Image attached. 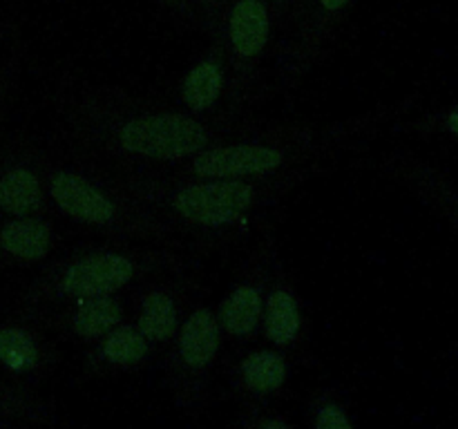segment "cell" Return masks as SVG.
Wrapping results in <instances>:
<instances>
[{
  "label": "cell",
  "mask_w": 458,
  "mask_h": 429,
  "mask_svg": "<svg viewBox=\"0 0 458 429\" xmlns=\"http://www.w3.org/2000/svg\"><path fill=\"white\" fill-rule=\"evenodd\" d=\"M58 143L114 170H173L244 121L199 119L173 101L74 72L54 88Z\"/></svg>",
  "instance_id": "cell-1"
},
{
  "label": "cell",
  "mask_w": 458,
  "mask_h": 429,
  "mask_svg": "<svg viewBox=\"0 0 458 429\" xmlns=\"http://www.w3.org/2000/svg\"><path fill=\"white\" fill-rule=\"evenodd\" d=\"M114 170V168H112ZM132 195L150 206L183 244H226L246 231L259 213L280 204L320 164L273 177H195L173 170H114Z\"/></svg>",
  "instance_id": "cell-2"
},
{
  "label": "cell",
  "mask_w": 458,
  "mask_h": 429,
  "mask_svg": "<svg viewBox=\"0 0 458 429\" xmlns=\"http://www.w3.org/2000/svg\"><path fill=\"white\" fill-rule=\"evenodd\" d=\"M43 172L52 213L67 228L101 240L186 246L107 165L56 143L43 152Z\"/></svg>",
  "instance_id": "cell-3"
},
{
  "label": "cell",
  "mask_w": 458,
  "mask_h": 429,
  "mask_svg": "<svg viewBox=\"0 0 458 429\" xmlns=\"http://www.w3.org/2000/svg\"><path fill=\"white\" fill-rule=\"evenodd\" d=\"M371 125L374 119L367 114L327 125L244 123L173 168V172L195 177H273L353 150Z\"/></svg>",
  "instance_id": "cell-4"
},
{
  "label": "cell",
  "mask_w": 458,
  "mask_h": 429,
  "mask_svg": "<svg viewBox=\"0 0 458 429\" xmlns=\"http://www.w3.org/2000/svg\"><path fill=\"white\" fill-rule=\"evenodd\" d=\"M192 266L186 246L103 240L61 248L47 259L30 289L31 308L52 307L74 298L128 293L134 284L164 271Z\"/></svg>",
  "instance_id": "cell-5"
},
{
  "label": "cell",
  "mask_w": 458,
  "mask_h": 429,
  "mask_svg": "<svg viewBox=\"0 0 458 429\" xmlns=\"http://www.w3.org/2000/svg\"><path fill=\"white\" fill-rule=\"evenodd\" d=\"M224 342L215 307L197 299L173 342L161 353L165 389L183 416L197 418L213 402Z\"/></svg>",
  "instance_id": "cell-6"
},
{
  "label": "cell",
  "mask_w": 458,
  "mask_h": 429,
  "mask_svg": "<svg viewBox=\"0 0 458 429\" xmlns=\"http://www.w3.org/2000/svg\"><path fill=\"white\" fill-rule=\"evenodd\" d=\"M273 22V13L264 0H226L219 34L226 49V114L231 119L244 121L258 98Z\"/></svg>",
  "instance_id": "cell-7"
},
{
  "label": "cell",
  "mask_w": 458,
  "mask_h": 429,
  "mask_svg": "<svg viewBox=\"0 0 458 429\" xmlns=\"http://www.w3.org/2000/svg\"><path fill=\"white\" fill-rule=\"evenodd\" d=\"M197 299L199 282L188 275V268L155 273L128 290L130 320L161 356Z\"/></svg>",
  "instance_id": "cell-8"
},
{
  "label": "cell",
  "mask_w": 458,
  "mask_h": 429,
  "mask_svg": "<svg viewBox=\"0 0 458 429\" xmlns=\"http://www.w3.org/2000/svg\"><path fill=\"white\" fill-rule=\"evenodd\" d=\"M277 253H280V244H277L276 232L267 231L253 246L246 262L242 264L231 289L222 295L215 307L224 340L237 347L250 344L259 338L264 298H267L273 259L277 257Z\"/></svg>",
  "instance_id": "cell-9"
},
{
  "label": "cell",
  "mask_w": 458,
  "mask_h": 429,
  "mask_svg": "<svg viewBox=\"0 0 458 429\" xmlns=\"http://www.w3.org/2000/svg\"><path fill=\"white\" fill-rule=\"evenodd\" d=\"M352 4L353 0H309L304 4L298 29L277 61L276 92H293L295 85L313 70Z\"/></svg>",
  "instance_id": "cell-10"
},
{
  "label": "cell",
  "mask_w": 458,
  "mask_h": 429,
  "mask_svg": "<svg viewBox=\"0 0 458 429\" xmlns=\"http://www.w3.org/2000/svg\"><path fill=\"white\" fill-rule=\"evenodd\" d=\"M36 317L58 338V342L85 349L130 317L128 293L74 298L52 307L36 308Z\"/></svg>",
  "instance_id": "cell-11"
},
{
  "label": "cell",
  "mask_w": 458,
  "mask_h": 429,
  "mask_svg": "<svg viewBox=\"0 0 458 429\" xmlns=\"http://www.w3.org/2000/svg\"><path fill=\"white\" fill-rule=\"evenodd\" d=\"M259 338L268 347L284 351L289 358L300 356L309 342V317L304 311V299L293 273L286 268L280 253L273 259Z\"/></svg>",
  "instance_id": "cell-12"
},
{
  "label": "cell",
  "mask_w": 458,
  "mask_h": 429,
  "mask_svg": "<svg viewBox=\"0 0 458 429\" xmlns=\"http://www.w3.org/2000/svg\"><path fill=\"white\" fill-rule=\"evenodd\" d=\"M228 63L219 31L208 36V43L195 54L179 79L174 101L188 114L199 119H215L226 114ZM237 121V119H235Z\"/></svg>",
  "instance_id": "cell-13"
},
{
  "label": "cell",
  "mask_w": 458,
  "mask_h": 429,
  "mask_svg": "<svg viewBox=\"0 0 458 429\" xmlns=\"http://www.w3.org/2000/svg\"><path fill=\"white\" fill-rule=\"evenodd\" d=\"M0 365L21 383L43 384L61 365V351L38 317L7 322L0 326Z\"/></svg>",
  "instance_id": "cell-14"
},
{
  "label": "cell",
  "mask_w": 458,
  "mask_h": 429,
  "mask_svg": "<svg viewBox=\"0 0 458 429\" xmlns=\"http://www.w3.org/2000/svg\"><path fill=\"white\" fill-rule=\"evenodd\" d=\"M81 351V369L88 380H112L139 374L159 358V351L130 317Z\"/></svg>",
  "instance_id": "cell-15"
},
{
  "label": "cell",
  "mask_w": 458,
  "mask_h": 429,
  "mask_svg": "<svg viewBox=\"0 0 458 429\" xmlns=\"http://www.w3.org/2000/svg\"><path fill=\"white\" fill-rule=\"evenodd\" d=\"M291 380V358L273 347L240 353L226 366V383L242 405H271L286 391Z\"/></svg>",
  "instance_id": "cell-16"
},
{
  "label": "cell",
  "mask_w": 458,
  "mask_h": 429,
  "mask_svg": "<svg viewBox=\"0 0 458 429\" xmlns=\"http://www.w3.org/2000/svg\"><path fill=\"white\" fill-rule=\"evenodd\" d=\"M67 226L56 214H7L0 223V257L18 266L45 264L65 244Z\"/></svg>",
  "instance_id": "cell-17"
},
{
  "label": "cell",
  "mask_w": 458,
  "mask_h": 429,
  "mask_svg": "<svg viewBox=\"0 0 458 429\" xmlns=\"http://www.w3.org/2000/svg\"><path fill=\"white\" fill-rule=\"evenodd\" d=\"M0 213L12 217L52 213L43 172V152L21 147L0 164Z\"/></svg>",
  "instance_id": "cell-18"
},
{
  "label": "cell",
  "mask_w": 458,
  "mask_h": 429,
  "mask_svg": "<svg viewBox=\"0 0 458 429\" xmlns=\"http://www.w3.org/2000/svg\"><path fill=\"white\" fill-rule=\"evenodd\" d=\"M307 425L311 429H349L353 427V416L349 411L347 400L343 398V393H338L335 389H316V391L309 396L307 409Z\"/></svg>",
  "instance_id": "cell-19"
},
{
  "label": "cell",
  "mask_w": 458,
  "mask_h": 429,
  "mask_svg": "<svg viewBox=\"0 0 458 429\" xmlns=\"http://www.w3.org/2000/svg\"><path fill=\"white\" fill-rule=\"evenodd\" d=\"M237 425L246 429H293L295 420L271 405H242Z\"/></svg>",
  "instance_id": "cell-20"
},
{
  "label": "cell",
  "mask_w": 458,
  "mask_h": 429,
  "mask_svg": "<svg viewBox=\"0 0 458 429\" xmlns=\"http://www.w3.org/2000/svg\"><path fill=\"white\" fill-rule=\"evenodd\" d=\"M165 13L174 21V25L183 31H197V34H206L204 22H201L199 12L192 4V0H157Z\"/></svg>",
  "instance_id": "cell-21"
},
{
  "label": "cell",
  "mask_w": 458,
  "mask_h": 429,
  "mask_svg": "<svg viewBox=\"0 0 458 429\" xmlns=\"http://www.w3.org/2000/svg\"><path fill=\"white\" fill-rule=\"evenodd\" d=\"M192 4H195L197 12H199L201 22H204L206 36L219 31L224 9H226V0H192Z\"/></svg>",
  "instance_id": "cell-22"
},
{
  "label": "cell",
  "mask_w": 458,
  "mask_h": 429,
  "mask_svg": "<svg viewBox=\"0 0 458 429\" xmlns=\"http://www.w3.org/2000/svg\"><path fill=\"white\" fill-rule=\"evenodd\" d=\"M273 13V21H284L291 9L295 7V0H264Z\"/></svg>",
  "instance_id": "cell-23"
},
{
  "label": "cell",
  "mask_w": 458,
  "mask_h": 429,
  "mask_svg": "<svg viewBox=\"0 0 458 429\" xmlns=\"http://www.w3.org/2000/svg\"><path fill=\"white\" fill-rule=\"evenodd\" d=\"M445 128H447V132L456 134V137H458V105L452 107V110L447 112V116H445Z\"/></svg>",
  "instance_id": "cell-24"
},
{
  "label": "cell",
  "mask_w": 458,
  "mask_h": 429,
  "mask_svg": "<svg viewBox=\"0 0 458 429\" xmlns=\"http://www.w3.org/2000/svg\"><path fill=\"white\" fill-rule=\"evenodd\" d=\"M309 3V0H300V4H298V9H300V12H302V9H304V4H307Z\"/></svg>",
  "instance_id": "cell-25"
}]
</instances>
